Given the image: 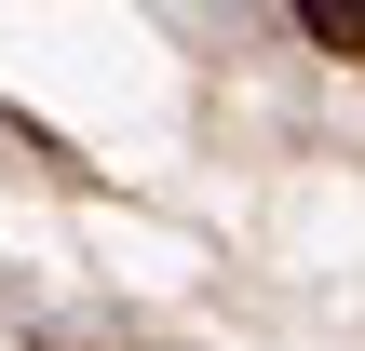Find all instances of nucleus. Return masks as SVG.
Segmentation results:
<instances>
[{"mask_svg":"<svg viewBox=\"0 0 365 351\" xmlns=\"http://www.w3.org/2000/svg\"><path fill=\"white\" fill-rule=\"evenodd\" d=\"M284 14H298L325 54H352V68H365V0H284Z\"/></svg>","mask_w":365,"mask_h":351,"instance_id":"f257e3e1","label":"nucleus"}]
</instances>
